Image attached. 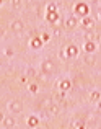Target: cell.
I'll return each mask as SVG.
<instances>
[{
    "label": "cell",
    "instance_id": "5bb4252c",
    "mask_svg": "<svg viewBox=\"0 0 101 129\" xmlns=\"http://www.w3.org/2000/svg\"><path fill=\"white\" fill-rule=\"evenodd\" d=\"M49 113L51 114H57L59 113V106H57V105H51L49 106Z\"/></svg>",
    "mask_w": 101,
    "mask_h": 129
},
{
    "label": "cell",
    "instance_id": "3957f363",
    "mask_svg": "<svg viewBox=\"0 0 101 129\" xmlns=\"http://www.w3.org/2000/svg\"><path fill=\"white\" fill-rule=\"evenodd\" d=\"M23 28H25V25H23V21H20V20H16V21L12 23V29L13 31H23Z\"/></svg>",
    "mask_w": 101,
    "mask_h": 129
},
{
    "label": "cell",
    "instance_id": "4fadbf2b",
    "mask_svg": "<svg viewBox=\"0 0 101 129\" xmlns=\"http://www.w3.org/2000/svg\"><path fill=\"white\" fill-rule=\"evenodd\" d=\"M65 25L69 26V28H75V26H77V20H75V18H69Z\"/></svg>",
    "mask_w": 101,
    "mask_h": 129
},
{
    "label": "cell",
    "instance_id": "44dd1931",
    "mask_svg": "<svg viewBox=\"0 0 101 129\" xmlns=\"http://www.w3.org/2000/svg\"><path fill=\"white\" fill-rule=\"evenodd\" d=\"M29 88H31V91H33V93H36V91H38V87H36V85H31Z\"/></svg>",
    "mask_w": 101,
    "mask_h": 129
},
{
    "label": "cell",
    "instance_id": "30bf717a",
    "mask_svg": "<svg viewBox=\"0 0 101 129\" xmlns=\"http://www.w3.org/2000/svg\"><path fill=\"white\" fill-rule=\"evenodd\" d=\"M95 43L93 41H86V44H85V51L86 52H93V51H95Z\"/></svg>",
    "mask_w": 101,
    "mask_h": 129
},
{
    "label": "cell",
    "instance_id": "5b68a950",
    "mask_svg": "<svg viewBox=\"0 0 101 129\" xmlns=\"http://www.w3.org/2000/svg\"><path fill=\"white\" fill-rule=\"evenodd\" d=\"M67 56H77V54H78V47H77V46H69V47H67Z\"/></svg>",
    "mask_w": 101,
    "mask_h": 129
},
{
    "label": "cell",
    "instance_id": "ac0fdd59",
    "mask_svg": "<svg viewBox=\"0 0 101 129\" xmlns=\"http://www.w3.org/2000/svg\"><path fill=\"white\" fill-rule=\"evenodd\" d=\"M49 39H51V36H49V35H42V39H41V41H42V43H46V41H49Z\"/></svg>",
    "mask_w": 101,
    "mask_h": 129
},
{
    "label": "cell",
    "instance_id": "e0dca14e",
    "mask_svg": "<svg viewBox=\"0 0 101 129\" xmlns=\"http://www.w3.org/2000/svg\"><path fill=\"white\" fill-rule=\"evenodd\" d=\"M56 10H57V8H56V5H52V3H51V5L47 7V12H56Z\"/></svg>",
    "mask_w": 101,
    "mask_h": 129
},
{
    "label": "cell",
    "instance_id": "9c48e42d",
    "mask_svg": "<svg viewBox=\"0 0 101 129\" xmlns=\"http://www.w3.org/2000/svg\"><path fill=\"white\" fill-rule=\"evenodd\" d=\"M3 124H5V127H12V126H15V118H5L3 119Z\"/></svg>",
    "mask_w": 101,
    "mask_h": 129
},
{
    "label": "cell",
    "instance_id": "9a60e30c",
    "mask_svg": "<svg viewBox=\"0 0 101 129\" xmlns=\"http://www.w3.org/2000/svg\"><path fill=\"white\" fill-rule=\"evenodd\" d=\"M99 100V91H95V93H91V101H98Z\"/></svg>",
    "mask_w": 101,
    "mask_h": 129
},
{
    "label": "cell",
    "instance_id": "7402d4cb",
    "mask_svg": "<svg viewBox=\"0 0 101 129\" xmlns=\"http://www.w3.org/2000/svg\"><path fill=\"white\" fill-rule=\"evenodd\" d=\"M54 36H56V38H57V36H60V29H59V28H57L56 31H54Z\"/></svg>",
    "mask_w": 101,
    "mask_h": 129
},
{
    "label": "cell",
    "instance_id": "8fae6325",
    "mask_svg": "<svg viewBox=\"0 0 101 129\" xmlns=\"http://www.w3.org/2000/svg\"><path fill=\"white\" fill-rule=\"evenodd\" d=\"M60 90H70V82L69 80H62V82H60Z\"/></svg>",
    "mask_w": 101,
    "mask_h": 129
},
{
    "label": "cell",
    "instance_id": "7a4b0ae2",
    "mask_svg": "<svg viewBox=\"0 0 101 129\" xmlns=\"http://www.w3.org/2000/svg\"><path fill=\"white\" fill-rule=\"evenodd\" d=\"M41 69L44 74H52L54 72V64L51 62V60H44V62L41 64Z\"/></svg>",
    "mask_w": 101,
    "mask_h": 129
},
{
    "label": "cell",
    "instance_id": "ba28073f",
    "mask_svg": "<svg viewBox=\"0 0 101 129\" xmlns=\"http://www.w3.org/2000/svg\"><path fill=\"white\" fill-rule=\"evenodd\" d=\"M47 20L51 23H56L57 20H59V15H57V12H47Z\"/></svg>",
    "mask_w": 101,
    "mask_h": 129
},
{
    "label": "cell",
    "instance_id": "cb8c5ba5",
    "mask_svg": "<svg viewBox=\"0 0 101 129\" xmlns=\"http://www.w3.org/2000/svg\"><path fill=\"white\" fill-rule=\"evenodd\" d=\"M2 119H3V114H2V113H0V121H2Z\"/></svg>",
    "mask_w": 101,
    "mask_h": 129
},
{
    "label": "cell",
    "instance_id": "603a6c76",
    "mask_svg": "<svg viewBox=\"0 0 101 129\" xmlns=\"http://www.w3.org/2000/svg\"><path fill=\"white\" fill-rule=\"evenodd\" d=\"M3 33H5V31H3V28H0V35H3Z\"/></svg>",
    "mask_w": 101,
    "mask_h": 129
},
{
    "label": "cell",
    "instance_id": "6da1fadb",
    "mask_svg": "<svg viewBox=\"0 0 101 129\" xmlns=\"http://www.w3.org/2000/svg\"><path fill=\"white\" fill-rule=\"evenodd\" d=\"M75 13L80 16H86L88 15V7L85 5V3H78V5L75 7Z\"/></svg>",
    "mask_w": 101,
    "mask_h": 129
},
{
    "label": "cell",
    "instance_id": "277c9868",
    "mask_svg": "<svg viewBox=\"0 0 101 129\" xmlns=\"http://www.w3.org/2000/svg\"><path fill=\"white\" fill-rule=\"evenodd\" d=\"M10 110H12L13 113H20V111L23 110V106H21V103H20V101H13V103L10 105Z\"/></svg>",
    "mask_w": 101,
    "mask_h": 129
},
{
    "label": "cell",
    "instance_id": "d6986e66",
    "mask_svg": "<svg viewBox=\"0 0 101 129\" xmlns=\"http://www.w3.org/2000/svg\"><path fill=\"white\" fill-rule=\"evenodd\" d=\"M93 39V33H86V41H91Z\"/></svg>",
    "mask_w": 101,
    "mask_h": 129
},
{
    "label": "cell",
    "instance_id": "7c38bea8",
    "mask_svg": "<svg viewBox=\"0 0 101 129\" xmlns=\"http://www.w3.org/2000/svg\"><path fill=\"white\" fill-rule=\"evenodd\" d=\"M28 124H29L31 127H36V126H38V118H36V116H31V118L28 119Z\"/></svg>",
    "mask_w": 101,
    "mask_h": 129
},
{
    "label": "cell",
    "instance_id": "2e32d148",
    "mask_svg": "<svg viewBox=\"0 0 101 129\" xmlns=\"http://www.w3.org/2000/svg\"><path fill=\"white\" fill-rule=\"evenodd\" d=\"M75 129H85V124L80 121V123H75Z\"/></svg>",
    "mask_w": 101,
    "mask_h": 129
},
{
    "label": "cell",
    "instance_id": "d4e9b609",
    "mask_svg": "<svg viewBox=\"0 0 101 129\" xmlns=\"http://www.w3.org/2000/svg\"><path fill=\"white\" fill-rule=\"evenodd\" d=\"M0 3H2V2H0Z\"/></svg>",
    "mask_w": 101,
    "mask_h": 129
},
{
    "label": "cell",
    "instance_id": "52a82bcc",
    "mask_svg": "<svg viewBox=\"0 0 101 129\" xmlns=\"http://www.w3.org/2000/svg\"><path fill=\"white\" fill-rule=\"evenodd\" d=\"M41 46H42L41 38H33V41H31V47H33V49H39Z\"/></svg>",
    "mask_w": 101,
    "mask_h": 129
},
{
    "label": "cell",
    "instance_id": "ffe728a7",
    "mask_svg": "<svg viewBox=\"0 0 101 129\" xmlns=\"http://www.w3.org/2000/svg\"><path fill=\"white\" fill-rule=\"evenodd\" d=\"M5 54H7V56H13V49H10V47H8V49L5 51Z\"/></svg>",
    "mask_w": 101,
    "mask_h": 129
},
{
    "label": "cell",
    "instance_id": "8992f818",
    "mask_svg": "<svg viewBox=\"0 0 101 129\" xmlns=\"http://www.w3.org/2000/svg\"><path fill=\"white\" fill-rule=\"evenodd\" d=\"M82 25H83V28H85V29H91L93 26H95V23H93V20H91V18H85Z\"/></svg>",
    "mask_w": 101,
    "mask_h": 129
}]
</instances>
